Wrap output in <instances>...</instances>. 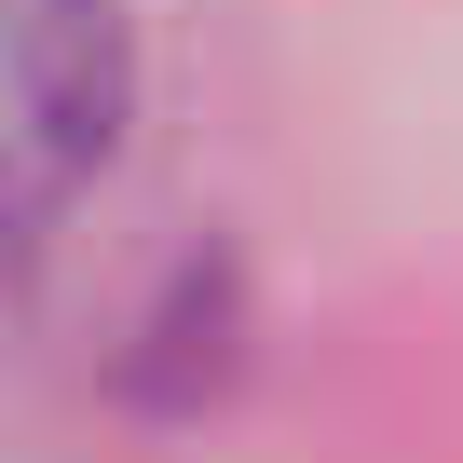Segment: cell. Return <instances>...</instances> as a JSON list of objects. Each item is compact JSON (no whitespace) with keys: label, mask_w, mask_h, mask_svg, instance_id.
<instances>
[{"label":"cell","mask_w":463,"mask_h":463,"mask_svg":"<svg viewBox=\"0 0 463 463\" xmlns=\"http://www.w3.org/2000/svg\"><path fill=\"white\" fill-rule=\"evenodd\" d=\"M123 109H137L123 0H0V260H28L109 177Z\"/></svg>","instance_id":"1"}]
</instances>
